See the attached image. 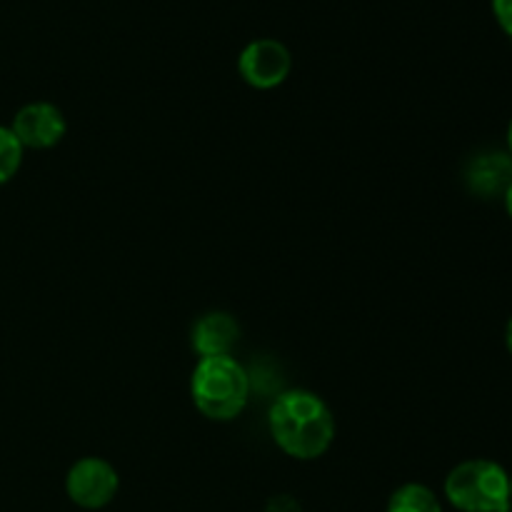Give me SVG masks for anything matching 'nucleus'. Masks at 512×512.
I'll list each match as a JSON object with an SVG mask.
<instances>
[{"label":"nucleus","instance_id":"obj_9","mask_svg":"<svg viewBox=\"0 0 512 512\" xmlns=\"http://www.w3.org/2000/svg\"><path fill=\"white\" fill-rule=\"evenodd\" d=\"M385 512H443V505L428 485L405 483L390 495Z\"/></svg>","mask_w":512,"mask_h":512},{"label":"nucleus","instance_id":"obj_12","mask_svg":"<svg viewBox=\"0 0 512 512\" xmlns=\"http://www.w3.org/2000/svg\"><path fill=\"white\" fill-rule=\"evenodd\" d=\"M503 198H505V210H508V215H510V218H512V180H510V185H508V188H505Z\"/></svg>","mask_w":512,"mask_h":512},{"label":"nucleus","instance_id":"obj_10","mask_svg":"<svg viewBox=\"0 0 512 512\" xmlns=\"http://www.w3.org/2000/svg\"><path fill=\"white\" fill-rule=\"evenodd\" d=\"M23 155L25 148L15 138L10 125H0V185L10 183L18 175L20 165H23Z\"/></svg>","mask_w":512,"mask_h":512},{"label":"nucleus","instance_id":"obj_6","mask_svg":"<svg viewBox=\"0 0 512 512\" xmlns=\"http://www.w3.org/2000/svg\"><path fill=\"white\" fill-rule=\"evenodd\" d=\"M10 130L25 150H50L65 138L68 120L58 105L48 103V100H35L15 113Z\"/></svg>","mask_w":512,"mask_h":512},{"label":"nucleus","instance_id":"obj_8","mask_svg":"<svg viewBox=\"0 0 512 512\" xmlns=\"http://www.w3.org/2000/svg\"><path fill=\"white\" fill-rule=\"evenodd\" d=\"M512 180V158L508 153H488L483 158H475L468 170V183L475 193L493 195L510 185Z\"/></svg>","mask_w":512,"mask_h":512},{"label":"nucleus","instance_id":"obj_2","mask_svg":"<svg viewBox=\"0 0 512 512\" xmlns=\"http://www.w3.org/2000/svg\"><path fill=\"white\" fill-rule=\"evenodd\" d=\"M250 380L248 370L233 355L200 358L190 375V395L200 413L215 423H230L248 408Z\"/></svg>","mask_w":512,"mask_h":512},{"label":"nucleus","instance_id":"obj_3","mask_svg":"<svg viewBox=\"0 0 512 512\" xmlns=\"http://www.w3.org/2000/svg\"><path fill=\"white\" fill-rule=\"evenodd\" d=\"M445 498L460 512H510V473L495 460H465L445 478Z\"/></svg>","mask_w":512,"mask_h":512},{"label":"nucleus","instance_id":"obj_13","mask_svg":"<svg viewBox=\"0 0 512 512\" xmlns=\"http://www.w3.org/2000/svg\"><path fill=\"white\" fill-rule=\"evenodd\" d=\"M505 348L512 355V318L508 320V328H505Z\"/></svg>","mask_w":512,"mask_h":512},{"label":"nucleus","instance_id":"obj_5","mask_svg":"<svg viewBox=\"0 0 512 512\" xmlns=\"http://www.w3.org/2000/svg\"><path fill=\"white\" fill-rule=\"evenodd\" d=\"M293 70V53L283 40L255 38L240 50L238 73L250 88L273 90L288 80Z\"/></svg>","mask_w":512,"mask_h":512},{"label":"nucleus","instance_id":"obj_15","mask_svg":"<svg viewBox=\"0 0 512 512\" xmlns=\"http://www.w3.org/2000/svg\"><path fill=\"white\" fill-rule=\"evenodd\" d=\"M510 498H512V475H510Z\"/></svg>","mask_w":512,"mask_h":512},{"label":"nucleus","instance_id":"obj_14","mask_svg":"<svg viewBox=\"0 0 512 512\" xmlns=\"http://www.w3.org/2000/svg\"><path fill=\"white\" fill-rule=\"evenodd\" d=\"M505 140H508V155L512 158V118H510V125H508V138H505Z\"/></svg>","mask_w":512,"mask_h":512},{"label":"nucleus","instance_id":"obj_7","mask_svg":"<svg viewBox=\"0 0 512 512\" xmlns=\"http://www.w3.org/2000/svg\"><path fill=\"white\" fill-rule=\"evenodd\" d=\"M240 340V323L235 315L213 310L198 318L193 325V350L200 358H218L233 355V348Z\"/></svg>","mask_w":512,"mask_h":512},{"label":"nucleus","instance_id":"obj_1","mask_svg":"<svg viewBox=\"0 0 512 512\" xmlns=\"http://www.w3.org/2000/svg\"><path fill=\"white\" fill-rule=\"evenodd\" d=\"M270 435L288 458L318 460L335 440V415L320 395L288 390L278 395L268 413Z\"/></svg>","mask_w":512,"mask_h":512},{"label":"nucleus","instance_id":"obj_4","mask_svg":"<svg viewBox=\"0 0 512 512\" xmlns=\"http://www.w3.org/2000/svg\"><path fill=\"white\" fill-rule=\"evenodd\" d=\"M120 490V475L105 458H80L65 475V493L70 503L83 510H103Z\"/></svg>","mask_w":512,"mask_h":512},{"label":"nucleus","instance_id":"obj_11","mask_svg":"<svg viewBox=\"0 0 512 512\" xmlns=\"http://www.w3.org/2000/svg\"><path fill=\"white\" fill-rule=\"evenodd\" d=\"M490 3H493V15L500 30L512 40V0H490Z\"/></svg>","mask_w":512,"mask_h":512}]
</instances>
